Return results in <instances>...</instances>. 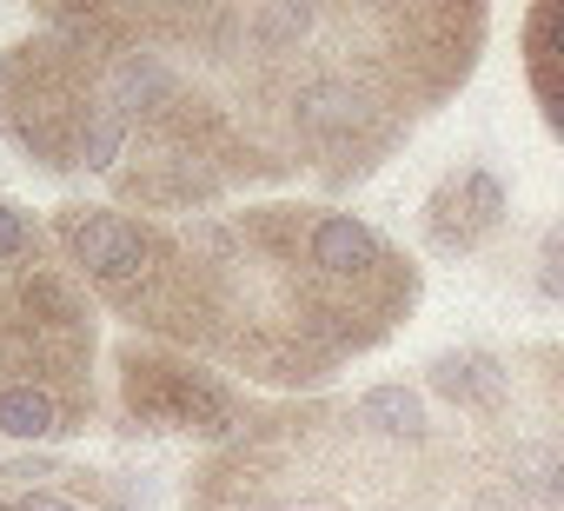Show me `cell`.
I'll return each mask as SVG.
<instances>
[{"label": "cell", "instance_id": "cell-4", "mask_svg": "<svg viewBox=\"0 0 564 511\" xmlns=\"http://www.w3.org/2000/svg\"><path fill=\"white\" fill-rule=\"evenodd\" d=\"M425 392L452 412L458 465L564 511V339L445 346Z\"/></svg>", "mask_w": 564, "mask_h": 511}, {"label": "cell", "instance_id": "cell-2", "mask_svg": "<svg viewBox=\"0 0 564 511\" xmlns=\"http://www.w3.org/2000/svg\"><path fill=\"white\" fill-rule=\"evenodd\" d=\"M206 280L199 359L313 399L352 359L379 352L425 300V273L372 219L333 199H259L180 219Z\"/></svg>", "mask_w": 564, "mask_h": 511}, {"label": "cell", "instance_id": "cell-6", "mask_svg": "<svg viewBox=\"0 0 564 511\" xmlns=\"http://www.w3.org/2000/svg\"><path fill=\"white\" fill-rule=\"evenodd\" d=\"M113 405L127 438H199V445L239 438L259 412L239 379L153 339L113 346Z\"/></svg>", "mask_w": 564, "mask_h": 511}, {"label": "cell", "instance_id": "cell-7", "mask_svg": "<svg viewBox=\"0 0 564 511\" xmlns=\"http://www.w3.org/2000/svg\"><path fill=\"white\" fill-rule=\"evenodd\" d=\"M505 226H511V186L485 160L445 166L432 180L425 206H419V246L432 260H471V252H485Z\"/></svg>", "mask_w": 564, "mask_h": 511}, {"label": "cell", "instance_id": "cell-8", "mask_svg": "<svg viewBox=\"0 0 564 511\" xmlns=\"http://www.w3.org/2000/svg\"><path fill=\"white\" fill-rule=\"evenodd\" d=\"M518 47H524V87L538 100V120L564 146V0H538L518 28Z\"/></svg>", "mask_w": 564, "mask_h": 511}, {"label": "cell", "instance_id": "cell-3", "mask_svg": "<svg viewBox=\"0 0 564 511\" xmlns=\"http://www.w3.org/2000/svg\"><path fill=\"white\" fill-rule=\"evenodd\" d=\"M458 438L405 379L259 405L186 471V511H452Z\"/></svg>", "mask_w": 564, "mask_h": 511}, {"label": "cell", "instance_id": "cell-5", "mask_svg": "<svg viewBox=\"0 0 564 511\" xmlns=\"http://www.w3.org/2000/svg\"><path fill=\"white\" fill-rule=\"evenodd\" d=\"M47 232L94 306H107L133 339H153V346L199 359L206 280H199V260L186 252L180 226L140 219L127 206H107V199H67L47 213Z\"/></svg>", "mask_w": 564, "mask_h": 511}, {"label": "cell", "instance_id": "cell-1", "mask_svg": "<svg viewBox=\"0 0 564 511\" xmlns=\"http://www.w3.org/2000/svg\"><path fill=\"white\" fill-rule=\"evenodd\" d=\"M485 41V0H186V47L232 120L326 199L386 173Z\"/></svg>", "mask_w": 564, "mask_h": 511}, {"label": "cell", "instance_id": "cell-9", "mask_svg": "<svg viewBox=\"0 0 564 511\" xmlns=\"http://www.w3.org/2000/svg\"><path fill=\"white\" fill-rule=\"evenodd\" d=\"M61 491H67L80 511H147V485L127 478V471H107V465H74V458H67Z\"/></svg>", "mask_w": 564, "mask_h": 511}, {"label": "cell", "instance_id": "cell-11", "mask_svg": "<svg viewBox=\"0 0 564 511\" xmlns=\"http://www.w3.org/2000/svg\"><path fill=\"white\" fill-rule=\"evenodd\" d=\"M0 511H80L61 485H0Z\"/></svg>", "mask_w": 564, "mask_h": 511}, {"label": "cell", "instance_id": "cell-10", "mask_svg": "<svg viewBox=\"0 0 564 511\" xmlns=\"http://www.w3.org/2000/svg\"><path fill=\"white\" fill-rule=\"evenodd\" d=\"M452 511H551V504H538V498H524V491H511V485H498V478L458 465V478H452Z\"/></svg>", "mask_w": 564, "mask_h": 511}]
</instances>
